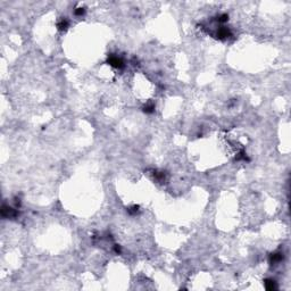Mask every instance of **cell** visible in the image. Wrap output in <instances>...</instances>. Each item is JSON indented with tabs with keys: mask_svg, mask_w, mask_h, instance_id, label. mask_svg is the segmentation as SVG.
<instances>
[{
	"mask_svg": "<svg viewBox=\"0 0 291 291\" xmlns=\"http://www.w3.org/2000/svg\"><path fill=\"white\" fill-rule=\"evenodd\" d=\"M107 63L110 65V66L115 67V68H123L124 67V62H123L121 58H118L117 56H114V55H110L107 59Z\"/></svg>",
	"mask_w": 291,
	"mask_h": 291,
	"instance_id": "6da1fadb",
	"label": "cell"
},
{
	"mask_svg": "<svg viewBox=\"0 0 291 291\" xmlns=\"http://www.w3.org/2000/svg\"><path fill=\"white\" fill-rule=\"evenodd\" d=\"M18 214H20V213H18V210H17V209H14V208H12V207H8V206H6V205L2 206V209H1V215H2L3 217L13 218V217H16Z\"/></svg>",
	"mask_w": 291,
	"mask_h": 291,
	"instance_id": "7a4b0ae2",
	"label": "cell"
},
{
	"mask_svg": "<svg viewBox=\"0 0 291 291\" xmlns=\"http://www.w3.org/2000/svg\"><path fill=\"white\" fill-rule=\"evenodd\" d=\"M216 36H217V39H219V40H225L231 36V31L229 30L228 27L222 26L216 31Z\"/></svg>",
	"mask_w": 291,
	"mask_h": 291,
	"instance_id": "3957f363",
	"label": "cell"
},
{
	"mask_svg": "<svg viewBox=\"0 0 291 291\" xmlns=\"http://www.w3.org/2000/svg\"><path fill=\"white\" fill-rule=\"evenodd\" d=\"M283 259V254L282 252H274L270 256V261L271 264H276V263H280V261Z\"/></svg>",
	"mask_w": 291,
	"mask_h": 291,
	"instance_id": "277c9868",
	"label": "cell"
},
{
	"mask_svg": "<svg viewBox=\"0 0 291 291\" xmlns=\"http://www.w3.org/2000/svg\"><path fill=\"white\" fill-rule=\"evenodd\" d=\"M264 284H265V288H266V290H275V289L278 288L276 287V282L274 281V280H272V279H266L264 281Z\"/></svg>",
	"mask_w": 291,
	"mask_h": 291,
	"instance_id": "5b68a950",
	"label": "cell"
},
{
	"mask_svg": "<svg viewBox=\"0 0 291 291\" xmlns=\"http://www.w3.org/2000/svg\"><path fill=\"white\" fill-rule=\"evenodd\" d=\"M68 26H70V23H68V21H67L66 18H62V20L57 23V29L59 31H66L67 29H68Z\"/></svg>",
	"mask_w": 291,
	"mask_h": 291,
	"instance_id": "8992f818",
	"label": "cell"
},
{
	"mask_svg": "<svg viewBox=\"0 0 291 291\" xmlns=\"http://www.w3.org/2000/svg\"><path fill=\"white\" fill-rule=\"evenodd\" d=\"M143 112L146 114H151V113L155 112V105L154 104H147L145 107H143Z\"/></svg>",
	"mask_w": 291,
	"mask_h": 291,
	"instance_id": "52a82bcc",
	"label": "cell"
},
{
	"mask_svg": "<svg viewBox=\"0 0 291 291\" xmlns=\"http://www.w3.org/2000/svg\"><path fill=\"white\" fill-rule=\"evenodd\" d=\"M216 21H217L218 23H225V22H228L229 21V15L228 14H221V15H218L217 16Z\"/></svg>",
	"mask_w": 291,
	"mask_h": 291,
	"instance_id": "ba28073f",
	"label": "cell"
},
{
	"mask_svg": "<svg viewBox=\"0 0 291 291\" xmlns=\"http://www.w3.org/2000/svg\"><path fill=\"white\" fill-rule=\"evenodd\" d=\"M139 208L140 207L138 205H133L132 207H129V208H127V213H129L130 215H136V213L140 210Z\"/></svg>",
	"mask_w": 291,
	"mask_h": 291,
	"instance_id": "9c48e42d",
	"label": "cell"
},
{
	"mask_svg": "<svg viewBox=\"0 0 291 291\" xmlns=\"http://www.w3.org/2000/svg\"><path fill=\"white\" fill-rule=\"evenodd\" d=\"M74 14H75L76 16H83L84 14H85V8H83V7H80V8H76L75 12H74Z\"/></svg>",
	"mask_w": 291,
	"mask_h": 291,
	"instance_id": "30bf717a",
	"label": "cell"
},
{
	"mask_svg": "<svg viewBox=\"0 0 291 291\" xmlns=\"http://www.w3.org/2000/svg\"><path fill=\"white\" fill-rule=\"evenodd\" d=\"M114 249H115L116 254H121V247H119V246L116 245V246H115V248H114Z\"/></svg>",
	"mask_w": 291,
	"mask_h": 291,
	"instance_id": "8fae6325",
	"label": "cell"
}]
</instances>
